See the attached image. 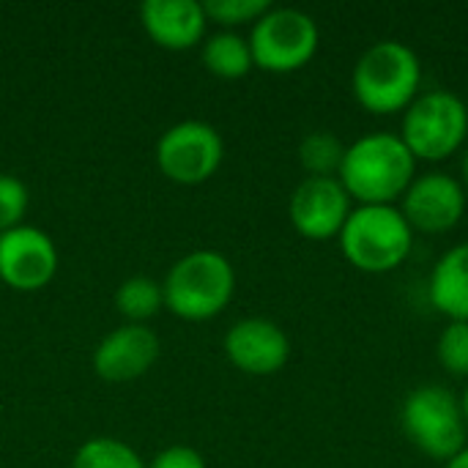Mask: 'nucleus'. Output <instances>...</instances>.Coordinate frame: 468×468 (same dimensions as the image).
I'll return each mask as SVG.
<instances>
[{
  "instance_id": "obj_21",
  "label": "nucleus",
  "mask_w": 468,
  "mask_h": 468,
  "mask_svg": "<svg viewBox=\"0 0 468 468\" xmlns=\"http://www.w3.org/2000/svg\"><path fill=\"white\" fill-rule=\"evenodd\" d=\"M269 8H271L269 0H208V3H203L206 16L225 27H239V25H250V22L255 25Z\"/></svg>"
},
{
  "instance_id": "obj_7",
  "label": "nucleus",
  "mask_w": 468,
  "mask_h": 468,
  "mask_svg": "<svg viewBox=\"0 0 468 468\" xmlns=\"http://www.w3.org/2000/svg\"><path fill=\"white\" fill-rule=\"evenodd\" d=\"M250 49L258 69L291 74L304 69L321 44L318 22L299 8H269L250 33Z\"/></svg>"
},
{
  "instance_id": "obj_15",
  "label": "nucleus",
  "mask_w": 468,
  "mask_h": 468,
  "mask_svg": "<svg viewBox=\"0 0 468 468\" xmlns=\"http://www.w3.org/2000/svg\"><path fill=\"white\" fill-rule=\"evenodd\" d=\"M428 299L444 318L468 324V241L447 250L436 261L428 282Z\"/></svg>"
},
{
  "instance_id": "obj_18",
  "label": "nucleus",
  "mask_w": 468,
  "mask_h": 468,
  "mask_svg": "<svg viewBox=\"0 0 468 468\" xmlns=\"http://www.w3.org/2000/svg\"><path fill=\"white\" fill-rule=\"evenodd\" d=\"M346 145L332 132H310L299 143V162L313 178H337Z\"/></svg>"
},
{
  "instance_id": "obj_16",
  "label": "nucleus",
  "mask_w": 468,
  "mask_h": 468,
  "mask_svg": "<svg viewBox=\"0 0 468 468\" xmlns=\"http://www.w3.org/2000/svg\"><path fill=\"white\" fill-rule=\"evenodd\" d=\"M203 66L222 80H241L252 71L255 60H252V49L250 41L233 30H222L214 33L206 44H203Z\"/></svg>"
},
{
  "instance_id": "obj_14",
  "label": "nucleus",
  "mask_w": 468,
  "mask_h": 468,
  "mask_svg": "<svg viewBox=\"0 0 468 468\" xmlns=\"http://www.w3.org/2000/svg\"><path fill=\"white\" fill-rule=\"evenodd\" d=\"M140 22L154 44L184 52L203 38L208 16L197 0H145L140 5Z\"/></svg>"
},
{
  "instance_id": "obj_19",
  "label": "nucleus",
  "mask_w": 468,
  "mask_h": 468,
  "mask_svg": "<svg viewBox=\"0 0 468 468\" xmlns=\"http://www.w3.org/2000/svg\"><path fill=\"white\" fill-rule=\"evenodd\" d=\"M71 468H145L143 458L121 439H90L77 452Z\"/></svg>"
},
{
  "instance_id": "obj_8",
  "label": "nucleus",
  "mask_w": 468,
  "mask_h": 468,
  "mask_svg": "<svg viewBox=\"0 0 468 468\" xmlns=\"http://www.w3.org/2000/svg\"><path fill=\"white\" fill-rule=\"evenodd\" d=\"M225 156L219 132L206 121H181L170 126L156 143L159 170L184 186L208 181Z\"/></svg>"
},
{
  "instance_id": "obj_22",
  "label": "nucleus",
  "mask_w": 468,
  "mask_h": 468,
  "mask_svg": "<svg viewBox=\"0 0 468 468\" xmlns=\"http://www.w3.org/2000/svg\"><path fill=\"white\" fill-rule=\"evenodd\" d=\"M27 211V186L14 176H0V233L22 225Z\"/></svg>"
},
{
  "instance_id": "obj_24",
  "label": "nucleus",
  "mask_w": 468,
  "mask_h": 468,
  "mask_svg": "<svg viewBox=\"0 0 468 468\" xmlns=\"http://www.w3.org/2000/svg\"><path fill=\"white\" fill-rule=\"evenodd\" d=\"M444 468H468V444L463 450H458L450 461H444Z\"/></svg>"
},
{
  "instance_id": "obj_10",
  "label": "nucleus",
  "mask_w": 468,
  "mask_h": 468,
  "mask_svg": "<svg viewBox=\"0 0 468 468\" xmlns=\"http://www.w3.org/2000/svg\"><path fill=\"white\" fill-rule=\"evenodd\" d=\"M55 271L58 250L44 230L19 225L0 233V280L11 291H41L52 282Z\"/></svg>"
},
{
  "instance_id": "obj_6",
  "label": "nucleus",
  "mask_w": 468,
  "mask_h": 468,
  "mask_svg": "<svg viewBox=\"0 0 468 468\" xmlns=\"http://www.w3.org/2000/svg\"><path fill=\"white\" fill-rule=\"evenodd\" d=\"M409 441L433 461H450L466 447L468 428L461 400L439 384L417 387L400 411Z\"/></svg>"
},
{
  "instance_id": "obj_5",
  "label": "nucleus",
  "mask_w": 468,
  "mask_h": 468,
  "mask_svg": "<svg viewBox=\"0 0 468 468\" xmlns=\"http://www.w3.org/2000/svg\"><path fill=\"white\" fill-rule=\"evenodd\" d=\"M468 137V104L450 90L420 93L403 112L400 140L417 162H444Z\"/></svg>"
},
{
  "instance_id": "obj_11",
  "label": "nucleus",
  "mask_w": 468,
  "mask_h": 468,
  "mask_svg": "<svg viewBox=\"0 0 468 468\" xmlns=\"http://www.w3.org/2000/svg\"><path fill=\"white\" fill-rule=\"evenodd\" d=\"M351 214V197L337 178L307 176L291 195L288 217L299 236L310 241H326L340 236Z\"/></svg>"
},
{
  "instance_id": "obj_3",
  "label": "nucleus",
  "mask_w": 468,
  "mask_h": 468,
  "mask_svg": "<svg viewBox=\"0 0 468 468\" xmlns=\"http://www.w3.org/2000/svg\"><path fill=\"white\" fill-rule=\"evenodd\" d=\"M337 239L346 261L365 274L395 271L414 250V230L398 206L351 208Z\"/></svg>"
},
{
  "instance_id": "obj_25",
  "label": "nucleus",
  "mask_w": 468,
  "mask_h": 468,
  "mask_svg": "<svg viewBox=\"0 0 468 468\" xmlns=\"http://www.w3.org/2000/svg\"><path fill=\"white\" fill-rule=\"evenodd\" d=\"M461 170H463V181H461V184H463V189L468 192V148L466 154H463V167H461Z\"/></svg>"
},
{
  "instance_id": "obj_2",
  "label": "nucleus",
  "mask_w": 468,
  "mask_h": 468,
  "mask_svg": "<svg viewBox=\"0 0 468 468\" xmlns=\"http://www.w3.org/2000/svg\"><path fill=\"white\" fill-rule=\"evenodd\" d=\"M422 63L417 52L395 38L370 44L351 71V93L356 104L373 115L406 112L420 96Z\"/></svg>"
},
{
  "instance_id": "obj_13",
  "label": "nucleus",
  "mask_w": 468,
  "mask_h": 468,
  "mask_svg": "<svg viewBox=\"0 0 468 468\" xmlns=\"http://www.w3.org/2000/svg\"><path fill=\"white\" fill-rule=\"evenodd\" d=\"M159 337L145 324H123L93 351V370L101 381L126 384L145 376L159 359Z\"/></svg>"
},
{
  "instance_id": "obj_20",
  "label": "nucleus",
  "mask_w": 468,
  "mask_h": 468,
  "mask_svg": "<svg viewBox=\"0 0 468 468\" xmlns=\"http://www.w3.org/2000/svg\"><path fill=\"white\" fill-rule=\"evenodd\" d=\"M439 365L455 378H468V324L450 321L436 343Z\"/></svg>"
},
{
  "instance_id": "obj_12",
  "label": "nucleus",
  "mask_w": 468,
  "mask_h": 468,
  "mask_svg": "<svg viewBox=\"0 0 468 468\" xmlns=\"http://www.w3.org/2000/svg\"><path fill=\"white\" fill-rule=\"evenodd\" d=\"M225 354L247 376H274L288 365L291 340L269 318H244L228 329Z\"/></svg>"
},
{
  "instance_id": "obj_9",
  "label": "nucleus",
  "mask_w": 468,
  "mask_h": 468,
  "mask_svg": "<svg viewBox=\"0 0 468 468\" xmlns=\"http://www.w3.org/2000/svg\"><path fill=\"white\" fill-rule=\"evenodd\" d=\"M466 189L458 178L433 170L411 181L398 208L414 233L441 236L461 225L466 214Z\"/></svg>"
},
{
  "instance_id": "obj_23",
  "label": "nucleus",
  "mask_w": 468,
  "mask_h": 468,
  "mask_svg": "<svg viewBox=\"0 0 468 468\" xmlns=\"http://www.w3.org/2000/svg\"><path fill=\"white\" fill-rule=\"evenodd\" d=\"M145 468H206V461H203V455L197 450L184 447V444H176V447L162 450L151 461V466Z\"/></svg>"
},
{
  "instance_id": "obj_1",
  "label": "nucleus",
  "mask_w": 468,
  "mask_h": 468,
  "mask_svg": "<svg viewBox=\"0 0 468 468\" xmlns=\"http://www.w3.org/2000/svg\"><path fill=\"white\" fill-rule=\"evenodd\" d=\"M417 178V159L392 132H373L351 145L337 173V181L359 206H395Z\"/></svg>"
},
{
  "instance_id": "obj_17",
  "label": "nucleus",
  "mask_w": 468,
  "mask_h": 468,
  "mask_svg": "<svg viewBox=\"0 0 468 468\" xmlns=\"http://www.w3.org/2000/svg\"><path fill=\"white\" fill-rule=\"evenodd\" d=\"M115 307L129 324H145L165 307L162 282H154L151 277H129L115 291Z\"/></svg>"
},
{
  "instance_id": "obj_26",
  "label": "nucleus",
  "mask_w": 468,
  "mask_h": 468,
  "mask_svg": "<svg viewBox=\"0 0 468 468\" xmlns=\"http://www.w3.org/2000/svg\"><path fill=\"white\" fill-rule=\"evenodd\" d=\"M461 409H463V420H466V428H468V387H466V392H463V398H461Z\"/></svg>"
},
{
  "instance_id": "obj_4",
  "label": "nucleus",
  "mask_w": 468,
  "mask_h": 468,
  "mask_svg": "<svg viewBox=\"0 0 468 468\" xmlns=\"http://www.w3.org/2000/svg\"><path fill=\"white\" fill-rule=\"evenodd\" d=\"M236 293L230 261L214 250H195L176 261L162 282L165 307L184 321H208L219 315Z\"/></svg>"
}]
</instances>
